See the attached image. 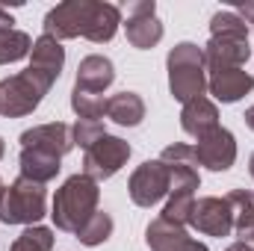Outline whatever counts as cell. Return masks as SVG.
<instances>
[{
    "mask_svg": "<svg viewBox=\"0 0 254 251\" xmlns=\"http://www.w3.org/2000/svg\"><path fill=\"white\" fill-rule=\"evenodd\" d=\"M122 27V9L104 0H65L45 15V33L57 42L89 39L95 45L110 42Z\"/></svg>",
    "mask_w": 254,
    "mask_h": 251,
    "instance_id": "cell-1",
    "label": "cell"
},
{
    "mask_svg": "<svg viewBox=\"0 0 254 251\" xmlns=\"http://www.w3.org/2000/svg\"><path fill=\"white\" fill-rule=\"evenodd\" d=\"M98 201H101V189L92 178L71 175L63 187L57 189L54 204H51V219L57 225V231L65 234H77L95 213H98Z\"/></svg>",
    "mask_w": 254,
    "mask_h": 251,
    "instance_id": "cell-2",
    "label": "cell"
},
{
    "mask_svg": "<svg viewBox=\"0 0 254 251\" xmlns=\"http://www.w3.org/2000/svg\"><path fill=\"white\" fill-rule=\"evenodd\" d=\"M169 92L175 101L190 104L195 98H204L207 92V68H204V48H198L195 42H178L169 57Z\"/></svg>",
    "mask_w": 254,
    "mask_h": 251,
    "instance_id": "cell-3",
    "label": "cell"
},
{
    "mask_svg": "<svg viewBox=\"0 0 254 251\" xmlns=\"http://www.w3.org/2000/svg\"><path fill=\"white\" fill-rule=\"evenodd\" d=\"M51 80L36 74L33 68H24L21 74L3 77L0 80V116L6 119H24L33 110H39V104L45 101V95L51 92Z\"/></svg>",
    "mask_w": 254,
    "mask_h": 251,
    "instance_id": "cell-4",
    "label": "cell"
},
{
    "mask_svg": "<svg viewBox=\"0 0 254 251\" xmlns=\"http://www.w3.org/2000/svg\"><path fill=\"white\" fill-rule=\"evenodd\" d=\"M48 213V192L42 184L18 178L0 192V222L3 225H39Z\"/></svg>",
    "mask_w": 254,
    "mask_h": 251,
    "instance_id": "cell-5",
    "label": "cell"
},
{
    "mask_svg": "<svg viewBox=\"0 0 254 251\" xmlns=\"http://www.w3.org/2000/svg\"><path fill=\"white\" fill-rule=\"evenodd\" d=\"M130 154H133L130 142H125L122 136L107 133L104 139H98L92 148L83 151V175L92 178L95 184L110 181L113 175H119V172L127 166Z\"/></svg>",
    "mask_w": 254,
    "mask_h": 251,
    "instance_id": "cell-6",
    "label": "cell"
},
{
    "mask_svg": "<svg viewBox=\"0 0 254 251\" xmlns=\"http://www.w3.org/2000/svg\"><path fill=\"white\" fill-rule=\"evenodd\" d=\"M130 201L136 207H154L160 204L169 192H172V178H169V166L157 157V160H145L127 181Z\"/></svg>",
    "mask_w": 254,
    "mask_h": 251,
    "instance_id": "cell-7",
    "label": "cell"
},
{
    "mask_svg": "<svg viewBox=\"0 0 254 251\" xmlns=\"http://www.w3.org/2000/svg\"><path fill=\"white\" fill-rule=\"evenodd\" d=\"M192 148H195L198 166H204L210 172H228L237 163V139L228 127H216L210 136L198 139Z\"/></svg>",
    "mask_w": 254,
    "mask_h": 251,
    "instance_id": "cell-8",
    "label": "cell"
},
{
    "mask_svg": "<svg viewBox=\"0 0 254 251\" xmlns=\"http://www.w3.org/2000/svg\"><path fill=\"white\" fill-rule=\"evenodd\" d=\"M190 225L204 237H219L222 240V237H228L234 231V213H231L225 198H216V195L195 198Z\"/></svg>",
    "mask_w": 254,
    "mask_h": 251,
    "instance_id": "cell-9",
    "label": "cell"
},
{
    "mask_svg": "<svg viewBox=\"0 0 254 251\" xmlns=\"http://www.w3.org/2000/svg\"><path fill=\"white\" fill-rule=\"evenodd\" d=\"M145 243H148L151 251H210L204 243L190 237L187 228H181L175 222H166L163 216H157L145 228Z\"/></svg>",
    "mask_w": 254,
    "mask_h": 251,
    "instance_id": "cell-10",
    "label": "cell"
},
{
    "mask_svg": "<svg viewBox=\"0 0 254 251\" xmlns=\"http://www.w3.org/2000/svg\"><path fill=\"white\" fill-rule=\"evenodd\" d=\"M254 89V77L243 68H225L207 74V92L222 104H237Z\"/></svg>",
    "mask_w": 254,
    "mask_h": 251,
    "instance_id": "cell-11",
    "label": "cell"
},
{
    "mask_svg": "<svg viewBox=\"0 0 254 251\" xmlns=\"http://www.w3.org/2000/svg\"><path fill=\"white\" fill-rule=\"evenodd\" d=\"M21 148H42V151L57 154V157H65V154L74 148L71 127L65 125V122L36 125V127H30V130L21 133Z\"/></svg>",
    "mask_w": 254,
    "mask_h": 251,
    "instance_id": "cell-12",
    "label": "cell"
},
{
    "mask_svg": "<svg viewBox=\"0 0 254 251\" xmlns=\"http://www.w3.org/2000/svg\"><path fill=\"white\" fill-rule=\"evenodd\" d=\"M252 57L249 42H234V39H210L204 45V68L210 71H225V68H243Z\"/></svg>",
    "mask_w": 254,
    "mask_h": 251,
    "instance_id": "cell-13",
    "label": "cell"
},
{
    "mask_svg": "<svg viewBox=\"0 0 254 251\" xmlns=\"http://www.w3.org/2000/svg\"><path fill=\"white\" fill-rule=\"evenodd\" d=\"M113 83H116V65H113V60H107V57H101V54H92V57H86L83 63L77 65L74 89L104 95Z\"/></svg>",
    "mask_w": 254,
    "mask_h": 251,
    "instance_id": "cell-14",
    "label": "cell"
},
{
    "mask_svg": "<svg viewBox=\"0 0 254 251\" xmlns=\"http://www.w3.org/2000/svg\"><path fill=\"white\" fill-rule=\"evenodd\" d=\"M63 65H65L63 42H57L54 36L42 33V36L33 42V54H30V65H27V68H33L36 74L48 77L51 83H57L60 74H63Z\"/></svg>",
    "mask_w": 254,
    "mask_h": 251,
    "instance_id": "cell-15",
    "label": "cell"
},
{
    "mask_svg": "<svg viewBox=\"0 0 254 251\" xmlns=\"http://www.w3.org/2000/svg\"><path fill=\"white\" fill-rule=\"evenodd\" d=\"M181 127H184V133H190L195 142L204 139V136H210L216 127H222L219 125L216 104L210 98H195L190 104H184V110H181Z\"/></svg>",
    "mask_w": 254,
    "mask_h": 251,
    "instance_id": "cell-16",
    "label": "cell"
},
{
    "mask_svg": "<svg viewBox=\"0 0 254 251\" xmlns=\"http://www.w3.org/2000/svg\"><path fill=\"white\" fill-rule=\"evenodd\" d=\"M18 166H21V178L33 181V184H51L60 169H63V157L51 154V151H42V148H21V157H18Z\"/></svg>",
    "mask_w": 254,
    "mask_h": 251,
    "instance_id": "cell-17",
    "label": "cell"
},
{
    "mask_svg": "<svg viewBox=\"0 0 254 251\" xmlns=\"http://www.w3.org/2000/svg\"><path fill=\"white\" fill-rule=\"evenodd\" d=\"M107 119H113L119 127H139L145 119V101L136 92H116L107 98Z\"/></svg>",
    "mask_w": 254,
    "mask_h": 251,
    "instance_id": "cell-18",
    "label": "cell"
},
{
    "mask_svg": "<svg viewBox=\"0 0 254 251\" xmlns=\"http://www.w3.org/2000/svg\"><path fill=\"white\" fill-rule=\"evenodd\" d=\"M127 42L136 51H151L154 45H160L163 39V21L157 15H139V18H127L125 24Z\"/></svg>",
    "mask_w": 254,
    "mask_h": 251,
    "instance_id": "cell-19",
    "label": "cell"
},
{
    "mask_svg": "<svg viewBox=\"0 0 254 251\" xmlns=\"http://www.w3.org/2000/svg\"><path fill=\"white\" fill-rule=\"evenodd\" d=\"M225 201H228V207L234 213V234L240 240H246L249 231L254 228V192H249V189H231L225 195Z\"/></svg>",
    "mask_w": 254,
    "mask_h": 251,
    "instance_id": "cell-20",
    "label": "cell"
},
{
    "mask_svg": "<svg viewBox=\"0 0 254 251\" xmlns=\"http://www.w3.org/2000/svg\"><path fill=\"white\" fill-rule=\"evenodd\" d=\"M252 30L249 24L234 12V9H222L210 18V39H234V42H249Z\"/></svg>",
    "mask_w": 254,
    "mask_h": 251,
    "instance_id": "cell-21",
    "label": "cell"
},
{
    "mask_svg": "<svg viewBox=\"0 0 254 251\" xmlns=\"http://www.w3.org/2000/svg\"><path fill=\"white\" fill-rule=\"evenodd\" d=\"M33 54V39L24 30H0V65L21 63Z\"/></svg>",
    "mask_w": 254,
    "mask_h": 251,
    "instance_id": "cell-22",
    "label": "cell"
},
{
    "mask_svg": "<svg viewBox=\"0 0 254 251\" xmlns=\"http://www.w3.org/2000/svg\"><path fill=\"white\" fill-rule=\"evenodd\" d=\"M113 228H116V225H113V216L104 213V210H98V213H95V216H92V219H89L74 237H77L83 246L95 249V246H104V243L113 237Z\"/></svg>",
    "mask_w": 254,
    "mask_h": 251,
    "instance_id": "cell-23",
    "label": "cell"
},
{
    "mask_svg": "<svg viewBox=\"0 0 254 251\" xmlns=\"http://www.w3.org/2000/svg\"><path fill=\"white\" fill-rule=\"evenodd\" d=\"M71 110L77 113V119L101 122V119L107 116V98H104V95H95V92L74 89V92H71Z\"/></svg>",
    "mask_w": 254,
    "mask_h": 251,
    "instance_id": "cell-24",
    "label": "cell"
},
{
    "mask_svg": "<svg viewBox=\"0 0 254 251\" xmlns=\"http://www.w3.org/2000/svg\"><path fill=\"white\" fill-rule=\"evenodd\" d=\"M54 231L45 225H30L21 237H15L9 251H54Z\"/></svg>",
    "mask_w": 254,
    "mask_h": 251,
    "instance_id": "cell-25",
    "label": "cell"
},
{
    "mask_svg": "<svg viewBox=\"0 0 254 251\" xmlns=\"http://www.w3.org/2000/svg\"><path fill=\"white\" fill-rule=\"evenodd\" d=\"M192 207H195V195L190 192H175V195H169V201H166V207H163V219L166 222H175V225H181V228H187L192 219Z\"/></svg>",
    "mask_w": 254,
    "mask_h": 251,
    "instance_id": "cell-26",
    "label": "cell"
},
{
    "mask_svg": "<svg viewBox=\"0 0 254 251\" xmlns=\"http://www.w3.org/2000/svg\"><path fill=\"white\" fill-rule=\"evenodd\" d=\"M107 136V127L104 122H86V119H77L74 125H71V139H74V145H80L83 151L86 148H92L98 139H104Z\"/></svg>",
    "mask_w": 254,
    "mask_h": 251,
    "instance_id": "cell-27",
    "label": "cell"
},
{
    "mask_svg": "<svg viewBox=\"0 0 254 251\" xmlns=\"http://www.w3.org/2000/svg\"><path fill=\"white\" fill-rule=\"evenodd\" d=\"M127 18H139V15H157V3L154 0H130L125 6Z\"/></svg>",
    "mask_w": 254,
    "mask_h": 251,
    "instance_id": "cell-28",
    "label": "cell"
},
{
    "mask_svg": "<svg viewBox=\"0 0 254 251\" xmlns=\"http://www.w3.org/2000/svg\"><path fill=\"white\" fill-rule=\"evenodd\" d=\"M237 15H240V18L249 24V30L254 33V0H252V3H243V6L237 9Z\"/></svg>",
    "mask_w": 254,
    "mask_h": 251,
    "instance_id": "cell-29",
    "label": "cell"
},
{
    "mask_svg": "<svg viewBox=\"0 0 254 251\" xmlns=\"http://www.w3.org/2000/svg\"><path fill=\"white\" fill-rule=\"evenodd\" d=\"M12 24H15V18H12V12H6V9L0 6V30H12Z\"/></svg>",
    "mask_w": 254,
    "mask_h": 251,
    "instance_id": "cell-30",
    "label": "cell"
},
{
    "mask_svg": "<svg viewBox=\"0 0 254 251\" xmlns=\"http://www.w3.org/2000/svg\"><path fill=\"white\" fill-rule=\"evenodd\" d=\"M225 251H254V246H249V243H243V240H237V243H231Z\"/></svg>",
    "mask_w": 254,
    "mask_h": 251,
    "instance_id": "cell-31",
    "label": "cell"
},
{
    "mask_svg": "<svg viewBox=\"0 0 254 251\" xmlns=\"http://www.w3.org/2000/svg\"><path fill=\"white\" fill-rule=\"evenodd\" d=\"M243 119H246V125H249V130H254V104L249 107V110H246V116H243Z\"/></svg>",
    "mask_w": 254,
    "mask_h": 251,
    "instance_id": "cell-32",
    "label": "cell"
},
{
    "mask_svg": "<svg viewBox=\"0 0 254 251\" xmlns=\"http://www.w3.org/2000/svg\"><path fill=\"white\" fill-rule=\"evenodd\" d=\"M243 243H249V246H254V228H252V231H249V237H246Z\"/></svg>",
    "mask_w": 254,
    "mask_h": 251,
    "instance_id": "cell-33",
    "label": "cell"
},
{
    "mask_svg": "<svg viewBox=\"0 0 254 251\" xmlns=\"http://www.w3.org/2000/svg\"><path fill=\"white\" fill-rule=\"evenodd\" d=\"M3 154H6V142H3V136H0V160H3Z\"/></svg>",
    "mask_w": 254,
    "mask_h": 251,
    "instance_id": "cell-34",
    "label": "cell"
},
{
    "mask_svg": "<svg viewBox=\"0 0 254 251\" xmlns=\"http://www.w3.org/2000/svg\"><path fill=\"white\" fill-rule=\"evenodd\" d=\"M249 172H252V178H254V154H252V160H249Z\"/></svg>",
    "mask_w": 254,
    "mask_h": 251,
    "instance_id": "cell-35",
    "label": "cell"
}]
</instances>
